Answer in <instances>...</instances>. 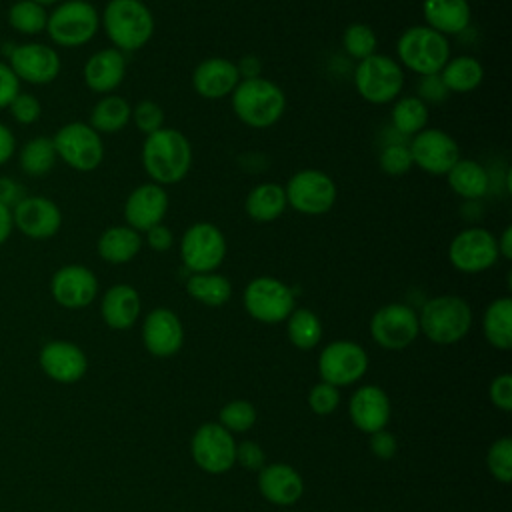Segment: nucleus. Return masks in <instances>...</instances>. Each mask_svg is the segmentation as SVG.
Listing matches in <instances>:
<instances>
[{
    "instance_id": "obj_1",
    "label": "nucleus",
    "mask_w": 512,
    "mask_h": 512,
    "mask_svg": "<svg viewBox=\"0 0 512 512\" xmlns=\"http://www.w3.org/2000/svg\"><path fill=\"white\" fill-rule=\"evenodd\" d=\"M140 158L150 182L178 184L192 168V144L180 130L162 126L144 138Z\"/></svg>"
},
{
    "instance_id": "obj_27",
    "label": "nucleus",
    "mask_w": 512,
    "mask_h": 512,
    "mask_svg": "<svg viewBox=\"0 0 512 512\" xmlns=\"http://www.w3.org/2000/svg\"><path fill=\"white\" fill-rule=\"evenodd\" d=\"M142 310L140 294L130 284L110 286L100 300V316L112 330H128L136 324Z\"/></svg>"
},
{
    "instance_id": "obj_30",
    "label": "nucleus",
    "mask_w": 512,
    "mask_h": 512,
    "mask_svg": "<svg viewBox=\"0 0 512 512\" xmlns=\"http://www.w3.org/2000/svg\"><path fill=\"white\" fill-rule=\"evenodd\" d=\"M448 186L464 200H480L488 194L490 178L486 168L472 158H460L446 174Z\"/></svg>"
},
{
    "instance_id": "obj_43",
    "label": "nucleus",
    "mask_w": 512,
    "mask_h": 512,
    "mask_svg": "<svg viewBox=\"0 0 512 512\" xmlns=\"http://www.w3.org/2000/svg\"><path fill=\"white\" fill-rule=\"evenodd\" d=\"M378 164H380L382 172H386L390 176H402L414 166L408 144L400 142V140H394V142H388L386 146H382V150L378 154Z\"/></svg>"
},
{
    "instance_id": "obj_20",
    "label": "nucleus",
    "mask_w": 512,
    "mask_h": 512,
    "mask_svg": "<svg viewBox=\"0 0 512 512\" xmlns=\"http://www.w3.org/2000/svg\"><path fill=\"white\" fill-rule=\"evenodd\" d=\"M40 370L58 384H74L88 370L86 352L70 340H48L38 352Z\"/></svg>"
},
{
    "instance_id": "obj_37",
    "label": "nucleus",
    "mask_w": 512,
    "mask_h": 512,
    "mask_svg": "<svg viewBox=\"0 0 512 512\" xmlns=\"http://www.w3.org/2000/svg\"><path fill=\"white\" fill-rule=\"evenodd\" d=\"M430 110L418 96H402L394 100V106L390 110L392 128L400 136H414L428 124Z\"/></svg>"
},
{
    "instance_id": "obj_46",
    "label": "nucleus",
    "mask_w": 512,
    "mask_h": 512,
    "mask_svg": "<svg viewBox=\"0 0 512 512\" xmlns=\"http://www.w3.org/2000/svg\"><path fill=\"white\" fill-rule=\"evenodd\" d=\"M338 404H340V392L332 384L318 382L308 392V406L318 416L332 414L338 408Z\"/></svg>"
},
{
    "instance_id": "obj_51",
    "label": "nucleus",
    "mask_w": 512,
    "mask_h": 512,
    "mask_svg": "<svg viewBox=\"0 0 512 512\" xmlns=\"http://www.w3.org/2000/svg\"><path fill=\"white\" fill-rule=\"evenodd\" d=\"M370 450L376 458L380 460H390L396 450H398V442H396V436L392 432H388L386 428L378 430V432H372L370 434Z\"/></svg>"
},
{
    "instance_id": "obj_10",
    "label": "nucleus",
    "mask_w": 512,
    "mask_h": 512,
    "mask_svg": "<svg viewBox=\"0 0 512 512\" xmlns=\"http://www.w3.org/2000/svg\"><path fill=\"white\" fill-rule=\"evenodd\" d=\"M284 192L288 206L304 216H322L330 212L338 196L334 180L318 168L294 172L286 182Z\"/></svg>"
},
{
    "instance_id": "obj_4",
    "label": "nucleus",
    "mask_w": 512,
    "mask_h": 512,
    "mask_svg": "<svg viewBox=\"0 0 512 512\" xmlns=\"http://www.w3.org/2000/svg\"><path fill=\"white\" fill-rule=\"evenodd\" d=\"M420 332L434 344H456L472 328V308L456 294L430 298L418 312Z\"/></svg>"
},
{
    "instance_id": "obj_52",
    "label": "nucleus",
    "mask_w": 512,
    "mask_h": 512,
    "mask_svg": "<svg viewBox=\"0 0 512 512\" xmlns=\"http://www.w3.org/2000/svg\"><path fill=\"white\" fill-rule=\"evenodd\" d=\"M146 244L154 252H168L174 244V234L164 222H160V224L146 230Z\"/></svg>"
},
{
    "instance_id": "obj_56",
    "label": "nucleus",
    "mask_w": 512,
    "mask_h": 512,
    "mask_svg": "<svg viewBox=\"0 0 512 512\" xmlns=\"http://www.w3.org/2000/svg\"><path fill=\"white\" fill-rule=\"evenodd\" d=\"M14 232V224H12V210L4 204H0V246H4L8 242V238Z\"/></svg>"
},
{
    "instance_id": "obj_8",
    "label": "nucleus",
    "mask_w": 512,
    "mask_h": 512,
    "mask_svg": "<svg viewBox=\"0 0 512 512\" xmlns=\"http://www.w3.org/2000/svg\"><path fill=\"white\" fill-rule=\"evenodd\" d=\"M404 68L392 56L372 54L356 64L354 88L370 104H390L400 98Z\"/></svg>"
},
{
    "instance_id": "obj_17",
    "label": "nucleus",
    "mask_w": 512,
    "mask_h": 512,
    "mask_svg": "<svg viewBox=\"0 0 512 512\" xmlns=\"http://www.w3.org/2000/svg\"><path fill=\"white\" fill-rule=\"evenodd\" d=\"M190 454L200 470L224 474L234 466L236 440L218 422H206L196 428L190 440Z\"/></svg>"
},
{
    "instance_id": "obj_23",
    "label": "nucleus",
    "mask_w": 512,
    "mask_h": 512,
    "mask_svg": "<svg viewBox=\"0 0 512 512\" xmlns=\"http://www.w3.org/2000/svg\"><path fill=\"white\" fill-rule=\"evenodd\" d=\"M390 412H392L390 398L376 384H364L356 388L348 402V414L352 424L366 434L386 428L390 420Z\"/></svg>"
},
{
    "instance_id": "obj_42",
    "label": "nucleus",
    "mask_w": 512,
    "mask_h": 512,
    "mask_svg": "<svg viewBox=\"0 0 512 512\" xmlns=\"http://www.w3.org/2000/svg\"><path fill=\"white\" fill-rule=\"evenodd\" d=\"M486 466L494 480L508 484L512 480V438L494 440L486 452Z\"/></svg>"
},
{
    "instance_id": "obj_49",
    "label": "nucleus",
    "mask_w": 512,
    "mask_h": 512,
    "mask_svg": "<svg viewBox=\"0 0 512 512\" xmlns=\"http://www.w3.org/2000/svg\"><path fill=\"white\" fill-rule=\"evenodd\" d=\"M488 396L490 402L502 410V412H510L512 410V376L510 374H500L490 382L488 388Z\"/></svg>"
},
{
    "instance_id": "obj_3",
    "label": "nucleus",
    "mask_w": 512,
    "mask_h": 512,
    "mask_svg": "<svg viewBox=\"0 0 512 512\" xmlns=\"http://www.w3.org/2000/svg\"><path fill=\"white\" fill-rule=\"evenodd\" d=\"M230 96L236 118L256 130L274 126L286 110L284 90L262 76L240 80Z\"/></svg>"
},
{
    "instance_id": "obj_12",
    "label": "nucleus",
    "mask_w": 512,
    "mask_h": 512,
    "mask_svg": "<svg viewBox=\"0 0 512 512\" xmlns=\"http://www.w3.org/2000/svg\"><path fill=\"white\" fill-rule=\"evenodd\" d=\"M6 62L16 78L32 86H44L58 78L62 70L60 54L54 46L44 42H22L8 46Z\"/></svg>"
},
{
    "instance_id": "obj_32",
    "label": "nucleus",
    "mask_w": 512,
    "mask_h": 512,
    "mask_svg": "<svg viewBox=\"0 0 512 512\" xmlns=\"http://www.w3.org/2000/svg\"><path fill=\"white\" fill-rule=\"evenodd\" d=\"M448 92L452 94H468L474 92L484 80V66L474 56H454L448 58L444 68L438 72Z\"/></svg>"
},
{
    "instance_id": "obj_45",
    "label": "nucleus",
    "mask_w": 512,
    "mask_h": 512,
    "mask_svg": "<svg viewBox=\"0 0 512 512\" xmlns=\"http://www.w3.org/2000/svg\"><path fill=\"white\" fill-rule=\"evenodd\" d=\"M130 120L136 124V128L144 136H148V134H152V132H156L164 126V110L154 100H140L132 108V118Z\"/></svg>"
},
{
    "instance_id": "obj_47",
    "label": "nucleus",
    "mask_w": 512,
    "mask_h": 512,
    "mask_svg": "<svg viewBox=\"0 0 512 512\" xmlns=\"http://www.w3.org/2000/svg\"><path fill=\"white\" fill-rule=\"evenodd\" d=\"M234 464H240L242 468L252 472H260L266 466V454L258 442L242 440V442H236Z\"/></svg>"
},
{
    "instance_id": "obj_35",
    "label": "nucleus",
    "mask_w": 512,
    "mask_h": 512,
    "mask_svg": "<svg viewBox=\"0 0 512 512\" xmlns=\"http://www.w3.org/2000/svg\"><path fill=\"white\" fill-rule=\"evenodd\" d=\"M16 156H18L20 170L30 178L46 176L58 160L54 144H52V136H34L30 140H26L16 150Z\"/></svg>"
},
{
    "instance_id": "obj_15",
    "label": "nucleus",
    "mask_w": 512,
    "mask_h": 512,
    "mask_svg": "<svg viewBox=\"0 0 512 512\" xmlns=\"http://www.w3.org/2000/svg\"><path fill=\"white\" fill-rule=\"evenodd\" d=\"M368 370L366 350L352 340H334L318 356V374L322 382L336 388L358 382Z\"/></svg>"
},
{
    "instance_id": "obj_18",
    "label": "nucleus",
    "mask_w": 512,
    "mask_h": 512,
    "mask_svg": "<svg viewBox=\"0 0 512 512\" xmlns=\"http://www.w3.org/2000/svg\"><path fill=\"white\" fill-rule=\"evenodd\" d=\"M12 224L14 230L30 240H48L62 228V210L48 196L26 194L12 208Z\"/></svg>"
},
{
    "instance_id": "obj_7",
    "label": "nucleus",
    "mask_w": 512,
    "mask_h": 512,
    "mask_svg": "<svg viewBox=\"0 0 512 512\" xmlns=\"http://www.w3.org/2000/svg\"><path fill=\"white\" fill-rule=\"evenodd\" d=\"M52 144L58 160L76 172H94L104 160L102 136L88 122L62 124L54 132Z\"/></svg>"
},
{
    "instance_id": "obj_22",
    "label": "nucleus",
    "mask_w": 512,
    "mask_h": 512,
    "mask_svg": "<svg viewBox=\"0 0 512 512\" xmlns=\"http://www.w3.org/2000/svg\"><path fill=\"white\" fill-rule=\"evenodd\" d=\"M168 192L156 182H146L136 186L124 202L126 226L136 232H146L148 228L160 224L168 212Z\"/></svg>"
},
{
    "instance_id": "obj_39",
    "label": "nucleus",
    "mask_w": 512,
    "mask_h": 512,
    "mask_svg": "<svg viewBox=\"0 0 512 512\" xmlns=\"http://www.w3.org/2000/svg\"><path fill=\"white\" fill-rule=\"evenodd\" d=\"M8 26L20 36H38L46 30L48 10L30 0H16L6 12Z\"/></svg>"
},
{
    "instance_id": "obj_16",
    "label": "nucleus",
    "mask_w": 512,
    "mask_h": 512,
    "mask_svg": "<svg viewBox=\"0 0 512 512\" xmlns=\"http://www.w3.org/2000/svg\"><path fill=\"white\" fill-rule=\"evenodd\" d=\"M412 164L432 176H446L460 160V146L442 128H424L408 142Z\"/></svg>"
},
{
    "instance_id": "obj_28",
    "label": "nucleus",
    "mask_w": 512,
    "mask_h": 512,
    "mask_svg": "<svg viewBox=\"0 0 512 512\" xmlns=\"http://www.w3.org/2000/svg\"><path fill=\"white\" fill-rule=\"evenodd\" d=\"M422 16L428 28L448 38L468 28L472 20V10L468 0H424Z\"/></svg>"
},
{
    "instance_id": "obj_44",
    "label": "nucleus",
    "mask_w": 512,
    "mask_h": 512,
    "mask_svg": "<svg viewBox=\"0 0 512 512\" xmlns=\"http://www.w3.org/2000/svg\"><path fill=\"white\" fill-rule=\"evenodd\" d=\"M6 110L10 112L12 120L20 126H32L42 116V104H40L38 96H34L32 92H22V90L14 96V100L8 104Z\"/></svg>"
},
{
    "instance_id": "obj_58",
    "label": "nucleus",
    "mask_w": 512,
    "mask_h": 512,
    "mask_svg": "<svg viewBox=\"0 0 512 512\" xmlns=\"http://www.w3.org/2000/svg\"><path fill=\"white\" fill-rule=\"evenodd\" d=\"M30 2H36V4H40L44 8H48V6H56L60 0H30Z\"/></svg>"
},
{
    "instance_id": "obj_21",
    "label": "nucleus",
    "mask_w": 512,
    "mask_h": 512,
    "mask_svg": "<svg viewBox=\"0 0 512 512\" xmlns=\"http://www.w3.org/2000/svg\"><path fill=\"white\" fill-rule=\"evenodd\" d=\"M142 342L156 358L178 354L184 344V328L178 314L164 306L150 310L142 324Z\"/></svg>"
},
{
    "instance_id": "obj_41",
    "label": "nucleus",
    "mask_w": 512,
    "mask_h": 512,
    "mask_svg": "<svg viewBox=\"0 0 512 512\" xmlns=\"http://www.w3.org/2000/svg\"><path fill=\"white\" fill-rule=\"evenodd\" d=\"M218 424L230 434L248 432L256 424V408L248 400H230L220 408Z\"/></svg>"
},
{
    "instance_id": "obj_33",
    "label": "nucleus",
    "mask_w": 512,
    "mask_h": 512,
    "mask_svg": "<svg viewBox=\"0 0 512 512\" xmlns=\"http://www.w3.org/2000/svg\"><path fill=\"white\" fill-rule=\"evenodd\" d=\"M482 330L490 346L498 350L512 348V300L508 296L496 298L486 306Z\"/></svg>"
},
{
    "instance_id": "obj_19",
    "label": "nucleus",
    "mask_w": 512,
    "mask_h": 512,
    "mask_svg": "<svg viewBox=\"0 0 512 512\" xmlns=\"http://www.w3.org/2000/svg\"><path fill=\"white\" fill-rule=\"evenodd\" d=\"M50 296L66 310L86 308L98 296V278L84 264H64L50 278Z\"/></svg>"
},
{
    "instance_id": "obj_13",
    "label": "nucleus",
    "mask_w": 512,
    "mask_h": 512,
    "mask_svg": "<svg viewBox=\"0 0 512 512\" xmlns=\"http://www.w3.org/2000/svg\"><path fill=\"white\" fill-rule=\"evenodd\" d=\"M498 258L500 254L496 246V236L482 226H470L460 230L448 246L450 264L464 274L486 272L498 262Z\"/></svg>"
},
{
    "instance_id": "obj_25",
    "label": "nucleus",
    "mask_w": 512,
    "mask_h": 512,
    "mask_svg": "<svg viewBox=\"0 0 512 512\" xmlns=\"http://www.w3.org/2000/svg\"><path fill=\"white\" fill-rule=\"evenodd\" d=\"M126 76V54L116 48H102L88 56L82 68V78L94 94H114Z\"/></svg>"
},
{
    "instance_id": "obj_29",
    "label": "nucleus",
    "mask_w": 512,
    "mask_h": 512,
    "mask_svg": "<svg viewBox=\"0 0 512 512\" xmlns=\"http://www.w3.org/2000/svg\"><path fill=\"white\" fill-rule=\"evenodd\" d=\"M142 250V234L126 224L108 226L96 240L98 256L108 264H126Z\"/></svg>"
},
{
    "instance_id": "obj_5",
    "label": "nucleus",
    "mask_w": 512,
    "mask_h": 512,
    "mask_svg": "<svg viewBox=\"0 0 512 512\" xmlns=\"http://www.w3.org/2000/svg\"><path fill=\"white\" fill-rule=\"evenodd\" d=\"M396 56L402 68L418 76L438 74L450 58V42L426 24H416L396 40Z\"/></svg>"
},
{
    "instance_id": "obj_26",
    "label": "nucleus",
    "mask_w": 512,
    "mask_h": 512,
    "mask_svg": "<svg viewBox=\"0 0 512 512\" xmlns=\"http://www.w3.org/2000/svg\"><path fill=\"white\" fill-rule=\"evenodd\" d=\"M258 490L268 502L276 506H290L302 498L304 480L290 464L274 462L266 464L258 472Z\"/></svg>"
},
{
    "instance_id": "obj_57",
    "label": "nucleus",
    "mask_w": 512,
    "mask_h": 512,
    "mask_svg": "<svg viewBox=\"0 0 512 512\" xmlns=\"http://www.w3.org/2000/svg\"><path fill=\"white\" fill-rule=\"evenodd\" d=\"M496 246H498L500 258H506V260L512 258V226H506L502 230L500 238H496Z\"/></svg>"
},
{
    "instance_id": "obj_31",
    "label": "nucleus",
    "mask_w": 512,
    "mask_h": 512,
    "mask_svg": "<svg viewBox=\"0 0 512 512\" xmlns=\"http://www.w3.org/2000/svg\"><path fill=\"white\" fill-rule=\"evenodd\" d=\"M286 206V192L278 182L256 184L244 200V210L254 222H272L284 214Z\"/></svg>"
},
{
    "instance_id": "obj_11",
    "label": "nucleus",
    "mask_w": 512,
    "mask_h": 512,
    "mask_svg": "<svg viewBox=\"0 0 512 512\" xmlns=\"http://www.w3.org/2000/svg\"><path fill=\"white\" fill-rule=\"evenodd\" d=\"M224 232L212 222H194L180 238L182 264L192 272H216L226 258Z\"/></svg>"
},
{
    "instance_id": "obj_24",
    "label": "nucleus",
    "mask_w": 512,
    "mask_h": 512,
    "mask_svg": "<svg viewBox=\"0 0 512 512\" xmlns=\"http://www.w3.org/2000/svg\"><path fill=\"white\" fill-rule=\"evenodd\" d=\"M240 80L242 78L236 62L222 56H210L202 60L192 72V88L206 100H220L230 96Z\"/></svg>"
},
{
    "instance_id": "obj_2",
    "label": "nucleus",
    "mask_w": 512,
    "mask_h": 512,
    "mask_svg": "<svg viewBox=\"0 0 512 512\" xmlns=\"http://www.w3.org/2000/svg\"><path fill=\"white\" fill-rule=\"evenodd\" d=\"M100 26L112 42V48L126 54L150 42L154 16L142 0H108L100 14Z\"/></svg>"
},
{
    "instance_id": "obj_55",
    "label": "nucleus",
    "mask_w": 512,
    "mask_h": 512,
    "mask_svg": "<svg viewBox=\"0 0 512 512\" xmlns=\"http://www.w3.org/2000/svg\"><path fill=\"white\" fill-rule=\"evenodd\" d=\"M238 72H240V78L246 80V78H256L260 76L262 72V62L254 56V54H246L240 58V62L236 64Z\"/></svg>"
},
{
    "instance_id": "obj_53",
    "label": "nucleus",
    "mask_w": 512,
    "mask_h": 512,
    "mask_svg": "<svg viewBox=\"0 0 512 512\" xmlns=\"http://www.w3.org/2000/svg\"><path fill=\"white\" fill-rule=\"evenodd\" d=\"M24 196H26V190L16 178L0 176V204L12 210Z\"/></svg>"
},
{
    "instance_id": "obj_48",
    "label": "nucleus",
    "mask_w": 512,
    "mask_h": 512,
    "mask_svg": "<svg viewBox=\"0 0 512 512\" xmlns=\"http://www.w3.org/2000/svg\"><path fill=\"white\" fill-rule=\"evenodd\" d=\"M450 96L446 84L442 82L440 74H430V76H420L418 82V98L426 104V106H436L442 104L446 98Z\"/></svg>"
},
{
    "instance_id": "obj_6",
    "label": "nucleus",
    "mask_w": 512,
    "mask_h": 512,
    "mask_svg": "<svg viewBox=\"0 0 512 512\" xmlns=\"http://www.w3.org/2000/svg\"><path fill=\"white\" fill-rule=\"evenodd\" d=\"M100 14L88 0H60L46 20V34L54 46L80 48L94 40Z\"/></svg>"
},
{
    "instance_id": "obj_9",
    "label": "nucleus",
    "mask_w": 512,
    "mask_h": 512,
    "mask_svg": "<svg viewBox=\"0 0 512 512\" xmlns=\"http://www.w3.org/2000/svg\"><path fill=\"white\" fill-rule=\"evenodd\" d=\"M244 308L262 324L284 322L296 308L292 288L274 276H256L244 288Z\"/></svg>"
},
{
    "instance_id": "obj_34",
    "label": "nucleus",
    "mask_w": 512,
    "mask_h": 512,
    "mask_svg": "<svg viewBox=\"0 0 512 512\" xmlns=\"http://www.w3.org/2000/svg\"><path fill=\"white\" fill-rule=\"evenodd\" d=\"M132 118V106L118 94H104L90 110L88 124L98 134L120 132Z\"/></svg>"
},
{
    "instance_id": "obj_38",
    "label": "nucleus",
    "mask_w": 512,
    "mask_h": 512,
    "mask_svg": "<svg viewBox=\"0 0 512 512\" xmlns=\"http://www.w3.org/2000/svg\"><path fill=\"white\" fill-rule=\"evenodd\" d=\"M286 336L298 350H312L322 338V322L310 308H294L286 318Z\"/></svg>"
},
{
    "instance_id": "obj_36",
    "label": "nucleus",
    "mask_w": 512,
    "mask_h": 512,
    "mask_svg": "<svg viewBox=\"0 0 512 512\" xmlns=\"http://www.w3.org/2000/svg\"><path fill=\"white\" fill-rule=\"evenodd\" d=\"M186 292L192 300L210 308H218L232 298V284L218 272H200L188 276Z\"/></svg>"
},
{
    "instance_id": "obj_54",
    "label": "nucleus",
    "mask_w": 512,
    "mask_h": 512,
    "mask_svg": "<svg viewBox=\"0 0 512 512\" xmlns=\"http://www.w3.org/2000/svg\"><path fill=\"white\" fill-rule=\"evenodd\" d=\"M16 150H18V144H16V136H14L12 128L8 124L0 122V168L16 156Z\"/></svg>"
},
{
    "instance_id": "obj_40",
    "label": "nucleus",
    "mask_w": 512,
    "mask_h": 512,
    "mask_svg": "<svg viewBox=\"0 0 512 512\" xmlns=\"http://www.w3.org/2000/svg\"><path fill=\"white\" fill-rule=\"evenodd\" d=\"M342 46L350 58L360 62V60L376 54L378 38L368 24L354 22V24L346 26V30L342 34Z\"/></svg>"
},
{
    "instance_id": "obj_50",
    "label": "nucleus",
    "mask_w": 512,
    "mask_h": 512,
    "mask_svg": "<svg viewBox=\"0 0 512 512\" xmlns=\"http://www.w3.org/2000/svg\"><path fill=\"white\" fill-rule=\"evenodd\" d=\"M20 92V80L6 60H0V110H6L14 96Z\"/></svg>"
},
{
    "instance_id": "obj_14",
    "label": "nucleus",
    "mask_w": 512,
    "mask_h": 512,
    "mask_svg": "<svg viewBox=\"0 0 512 512\" xmlns=\"http://www.w3.org/2000/svg\"><path fill=\"white\" fill-rule=\"evenodd\" d=\"M418 334V312L408 304H384L370 318V336L384 350H404Z\"/></svg>"
}]
</instances>
